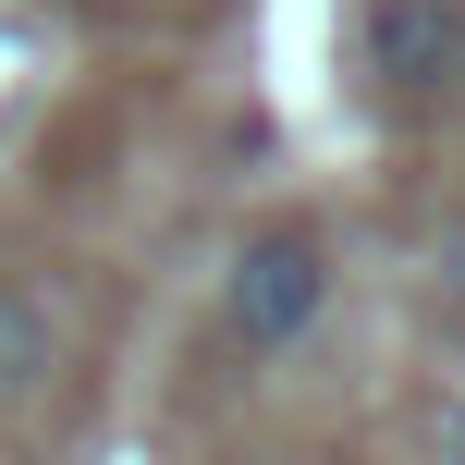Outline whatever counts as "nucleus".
Segmentation results:
<instances>
[{
    "mask_svg": "<svg viewBox=\"0 0 465 465\" xmlns=\"http://www.w3.org/2000/svg\"><path fill=\"white\" fill-rule=\"evenodd\" d=\"M319 306H331L319 232H245V245H232V270H221V331H232L245 355H294L306 331H319Z\"/></svg>",
    "mask_w": 465,
    "mask_h": 465,
    "instance_id": "obj_1",
    "label": "nucleus"
},
{
    "mask_svg": "<svg viewBox=\"0 0 465 465\" xmlns=\"http://www.w3.org/2000/svg\"><path fill=\"white\" fill-rule=\"evenodd\" d=\"M368 86L380 98L465 86V0H368Z\"/></svg>",
    "mask_w": 465,
    "mask_h": 465,
    "instance_id": "obj_2",
    "label": "nucleus"
},
{
    "mask_svg": "<svg viewBox=\"0 0 465 465\" xmlns=\"http://www.w3.org/2000/svg\"><path fill=\"white\" fill-rule=\"evenodd\" d=\"M37 368H49V319L25 294H0V380H37Z\"/></svg>",
    "mask_w": 465,
    "mask_h": 465,
    "instance_id": "obj_3",
    "label": "nucleus"
},
{
    "mask_svg": "<svg viewBox=\"0 0 465 465\" xmlns=\"http://www.w3.org/2000/svg\"><path fill=\"white\" fill-rule=\"evenodd\" d=\"M429 465H465V404H453L441 429H429Z\"/></svg>",
    "mask_w": 465,
    "mask_h": 465,
    "instance_id": "obj_4",
    "label": "nucleus"
},
{
    "mask_svg": "<svg viewBox=\"0 0 465 465\" xmlns=\"http://www.w3.org/2000/svg\"><path fill=\"white\" fill-rule=\"evenodd\" d=\"M441 306H453V319H465V232H453V245H441Z\"/></svg>",
    "mask_w": 465,
    "mask_h": 465,
    "instance_id": "obj_5",
    "label": "nucleus"
}]
</instances>
